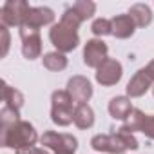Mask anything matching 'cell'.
Here are the masks:
<instances>
[{
	"label": "cell",
	"mask_w": 154,
	"mask_h": 154,
	"mask_svg": "<svg viewBox=\"0 0 154 154\" xmlns=\"http://www.w3.org/2000/svg\"><path fill=\"white\" fill-rule=\"evenodd\" d=\"M91 147L94 150H98V152L125 154L127 150H136L140 147V143L134 138V134L118 129L116 132H111V134H96V136H93Z\"/></svg>",
	"instance_id": "6da1fadb"
},
{
	"label": "cell",
	"mask_w": 154,
	"mask_h": 154,
	"mask_svg": "<svg viewBox=\"0 0 154 154\" xmlns=\"http://www.w3.org/2000/svg\"><path fill=\"white\" fill-rule=\"evenodd\" d=\"M38 141V134L33 127V123L20 120L17 123H13L8 129H0V145L6 149H26V147H33Z\"/></svg>",
	"instance_id": "7a4b0ae2"
},
{
	"label": "cell",
	"mask_w": 154,
	"mask_h": 154,
	"mask_svg": "<svg viewBox=\"0 0 154 154\" xmlns=\"http://www.w3.org/2000/svg\"><path fill=\"white\" fill-rule=\"evenodd\" d=\"M74 102L69 96V93L63 91H54L51 94V120L58 127H67L72 123V114H74Z\"/></svg>",
	"instance_id": "3957f363"
},
{
	"label": "cell",
	"mask_w": 154,
	"mask_h": 154,
	"mask_svg": "<svg viewBox=\"0 0 154 154\" xmlns=\"http://www.w3.org/2000/svg\"><path fill=\"white\" fill-rule=\"evenodd\" d=\"M49 40H51V44L56 47V51H60V53H63V54L74 51L76 47H78V44H80L78 31L67 27V26L62 24V22L51 26V29H49Z\"/></svg>",
	"instance_id": "277c9868"
},
{
	"label": "cell",
	"mask_w": 154,
	"mask_h": 154,
	"mask_svg": "<svg viewBox=\"0 0 154 154\" xmlns=\"http://www.w3.org/2000/svg\"><path fill=\"white\" fill-rule=\"evenodd\" d=\"M40 143L51 149L54 154H76V149H78V140L72 134H60L54 131H45L40 136Z\"/></svg>",
	"instance_id": "5b68a950"
},
{
	"label": "cell",
	"mask_w": 154,
	"mask_h": 154,
	"mask_svg": "<svg viewBox=\"0 0 154 154\" xmlns=\"http://www.w3.org/2000/svg\"><path fill=\"white\" fill-rule=\"evenodd\" d=\"M29 9H31V6L26 0H8V2H4L2 9H0L2 26H6V27H15V26L22 27Z\"/></svg>",
	"instance_id": "8992f818"
},
{
	"label": "cell",
	"mask_w": 154,
	"mask_h": 154,
	"mask_svg": "<svg viewBox=\"0 0 154 154\" xmlns=\"http://www.w3.org/2000/svg\"><path fill=\"white\" fill-rule=\"evenodd\" d=\"M109 47L102 38H93L87 40V44L84 45V63L87 67L98 69L109 56Z\"/></svg>",
	"instance_id": "52a82bcc"
},
{
	"label": "cell",
	"mask_w": 154,
	"mask_h": 154,
	"mask_svg": "<svg viewBox=\"0 0 154 154\" xmlns=\"http://www.w3.org/2000/svg\"><path fill=\"white\" fill-rule=\"evenodd\" d=\"M20 38H22V54L27 60H36L42 54V36L40 31L31 29V27H18Z\"/></svg>",
	"instance_id": "ba28073f"
},
{
	"label": "cell",
	"mask_w": 154,
	"mask_h": 154,
	"mask_svg": "<svg viewBox=\"0 0 154 154\" xmlns=\"http://www.w3.org/2000/svg\"><path fill=\"white\" fill-rule=\"evenodd\" d=\"M123 76V67L116 58H107L98 69H96V82L103 87L116 85Z\"/></svg>",
	"instance_id": "9c48e42d"
},
{
	"label": "cell",
	"mask_w": 154,
	"mask_h": 154,
	"mask_svg": "<svg viewBox=\"0 0 154 154\" xmlns=\"http://www.w3.org/2000/svg\"><path fill=\"white\" fill-rule=\"evenodd\" d=\"M65 91L69 93V96L72 98V102L76 105L78 103H87L91 100V96H93V85L82 74H76L72 78H69Z\"/></svg>",
	"instance_id": "30bf717a"
},
{
	"label": "cell",
	"mask_w": 154,
	"mask_h": 154,
	"mask_svg": "<svg viewBox=\"0 0 154 154\" xmlns=\"http://www.w3.org/2000/svg\"><path fill=\"white\" fill-rule=\"evenodd\" d=\"M154 85V80L150 78V74L147 72V69L143 67V69H140V71H136L134 72V76L129 80V84H127V96L129 98H140V96H143L150 87Z\"/></svg>",
	"instance_id": "8fae6325"
},
{
	"label": "cell",
	"mask_w": 154,
	"mask_h": 154,
	"mask_svg": "<svg viewBox=\"0 0 154 154\" xmlns=\"http://www.w3.org/2000/svg\"><path fill=\"white\" fill-rule=\"evenodd\" d=\"M53 22H54V11H53L51 8L38 6V8H31V9H29L27 17H26V20H24V26L40 31V27L51 26Z\"/></svg>",
	"instance_id": "7c38bea8"
},
{
	"label": "cell",
	"mask_w": 154,
	"mask_h": 154,
	"mask_svg": "<svg viewBox=\"0 0 154 154\" xmlns=\"http://www.w3.org/2000/svg\"><path fill=\"white\" fill-rule=\"evenodd\" d=\"M111 24H112V36L120 40L131 38L136 31V24L129 15H116L114 18H111Z\"/></svg>",
	"instance_id": "4fadbf2b"
},
{
	"label": "cell",
	"mask_w": 154,
	"mask_h": 154,
	"mask_svg": "<svg viewBox=\"0 0 154 154\" xmlns=\"http://www.w3.org/2000/svg\"><path fill=\"white\" fill-rule=\"evenodd\" d=\"M132 102L129 96H114L109 102V114L114 120H127V116L132 112Z\"/></svg>",
	"instance_id": "5bb4252c"
},
{
	"label": "cell",
	"mask_w": 154,
	"mask_h": 154,
	"mask_svg": "<svg viewBox=\"0 0 154 154\" xmlns=\"http://www.w3.org/2000/svg\"><path fill=\"white\" fill-rule=\"evenodd\" d=\"M72 123L78 129H91L94 125V111L91 109L89 103H78L74 107Z\"/></svg>",
	"instance_id": "9a60e30c"
},
{
	"label": "cell",
	"mask_w": 154,
	"mask_h": 154,
	"mask_svg": "<svg viewBox=\"0 0 154 154\" xmlns=\"http://www.w3.org/2000/svg\"><path fill=\"white\" fill-rule=\"evenodd\" d=\"M127 15L132 18L136 27H147L152 22V11L147 4H132Z\"/></svg>",
	"instance_id": "2e32d148"
},
{
	"label": "cell",
	"mask_w": 154,
	"mask_h": 154,
	"mask_svg": "<svg viewBox=\"0 0 154 154\" xmlns=\"http://www.w3.org/2000/svg\"><path fill=\"white\" fill-rule=\"evenodd\" d=\"M2 100H4V105L11 107L15 111H20L22 105H24V94L18 89H15L9 84H6V82L2 85Z\"/></svg>",
	"instance_id": "e0dca14e"
},
{
	"label": "cell",
	"mask_w": 154,
	"mask_h": 154,
	"mask_svg": "<svg viewBox=\"0 0 154 154\" xmlns=\"http://www.w3.org/2000/svg\"><path fill=\"white\" fill-rule=\"evenodd\" d=\"M42 63L45 69L49 71H63L67 67V56L60 51H51V53H45L44 58H42Z\"/></svg>",
	"instance_id": "ac0fdd59"
},
{
	"label": "cell",
	"mask_w": 154,
	"mask_h": 154,
	"mask_svg": "<svg viewBox=\"0 0 154 154\" xmlns=\"http://www.w3.org/2000/svg\"><path fill=\"white\" fill-rule=\"evenodd\" d=\"M143 118H145V112H143V111H140V109H132V112L127 116V120L123 122V125H122L120 129H122V131H125V132L134 134L136 131H140Z\"/></svg>",
	"instance_id": "d6986e66"
},
{
	"label": "cell",
	"mask_w": 154,
	"mask_h": 154,
	"mask_svg": "<svg viewBox=\"0 0 154 154\" xmlns=\"http://www.w3.org/2000/svg\"><path fill=\"white\" fill-rule=\"evenodd\" d=\"M17 122H20V111H15V109L4 105L2 111H0V129H8Z\"/></svg>",
	"instance_id": "ffe728a7"
},
{
	"label": "cell",
	"mask_w": 154,
	"mask_h": 154,
	"mask_svg": "<svg viewBox=\"0 0 154 154\" xmlns=\"http://www.w3.org/2000/svg\"><path fill=\"white\" fill-rule=\"evenodd\" d=\"M71 8L82 17L84 22H85L87 18H91V17L94 15V11H96V4L91 2V0H78V2H74Z\"/></svg>",
	"instance_id": "44dd1931"
},
{
	"label": "cell",
	"mask_w": 154,
	"mask_h": 154,
	"mask_svg": "<svg viewBox=\"0 0 154 154\" xmlns=\"http://www.w3.org/2000/svg\"><path fill=\"white\" fill-rule=\"evenodd\" d=\"M60 22L62 24H65L67 27H71V29H74V31H78V27L84 24V20H82V17L76 13L72 8H67L65 11H63V15H62V18H60Z\"/></svg>",
	"instance_id": "7402d4cb"
},
{
	"label": "cell",
	"mask_w": 154,
	"mask_h": 154,
	"mask_svg": "<svg viewBox=\"0 0 154 154\" xmlns=\"http://www.w3.org/2000/svg\"><path fill=\"white\" fill-rule=\"evenodd\" d=\"M91 31L94 36H107V35H112V24L109 18H96L93 24H91Z\"/></svg>",
	"instance_id": "603a6c76"
},
{
	"label": "cell",
	"mask_w": 154,
	"mask_h": 154,
	"mask_svg": "<svg viewBox=\"0 0 154 154\" xmlns=\"http://www.w3.org/2000/svg\"><path fill=\"white\" fill-rule=\"evenodd\" d=\"M140 132H143L147 138L154 140V114H145L141 127H140Z\"/></svg>",
	"instance_id": "cb8c5ba5"
},
{
	"label": "cell",
	"mask_w": 154,
	"mask_h": 154,
	"mask_svg": "<svg viewBox=\"0 0 154 154\" xmlns=\"http://www.w3.org/2000/svg\"><path fill=\"white\" fill-rule=\"evenodd\" d=\"M0 35H2V51H0V56L6 58L9 53V44H11V36H9V29L6 26H0Z\"/></svg>",
	"instance_id": "d4e9b609"
},
{
	"label": "cell",
	"mask_w": 154,
	"mask_h": 154,
	"mask_svg": "<svg viewBox=\"0 0 154 154\" xmlns=\"http://www.w3.org/2000/svg\"><path fill=\"white\" fill-rule=\"evenodd\" d=\"M17 154H49L45 149H40V147H26V149H18Z\"/></svg>",
	"instance_id": "484cf974"
},
{
	"label": "cell",
	"mask_w": 154,
	"mask_h": 154,
	"mask_svg": "<svg viewBox=\"0 0 154 154\" xmlns=\"http://www.w3.org/2000/svg\"><path fill=\"white\" fill-rule=\"evenodd\" d=\"M145 69H147V72L150 74V78L154 80V60H150V62H149V63L145 65Z\"/></svg>",
	"instance_id": "4316f807"
},
{
	"label": "cell",
	"mask_w": 154,
	"mask_h": 154,
	"mask_svg": "<svg viewBox=\"0 0 154 154\" xmlns=\"http://www.w3.org/2000/svg\"><path fill=\"white\" fill-rule=\"evenodd\" d=\"M152 94H154V85H152Z\"/></svg>",
	"instance_id": "83f0119b"
}]
</instances>
